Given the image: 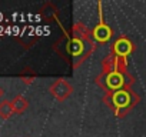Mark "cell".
<instances>
[{
    "label": "cell",
    "instance_id": "cell-1",
    "mask_svg": "<svg viewBox=\"0 0 146 137\" xmlns=\"http://www.w3.org/2000/svg\"><path fill=\"white\" fill-rule=\"evenodd\" d=\"M96 47L98 43L92 37V30L82 22L75 23L53 44V50L70 64L72 70H76L86 59H89Z\"/></svg>",
    "mask_w": 146,
    "mask_h": 137
},
{
    "label": "cell",
    "instance_id": "cell-2",
    "mask_svg": "<svg viewBox=\"0 0 146 137\" xmlns=\"http://www.w3.org/2000/svg\"><path fill=\"white\" fill-rule=\"evenodd\" d=\"M102 101L113 111L117 119H123L140 101V96L132 89H122L112 94H105Z\"/></svg>",
    "mask_w": 146,
    "mask_h": 137
},
{
    "label": "cell",
    "instance_id": "cell-3",
    "mask_svg": "<svg viewBox=\"0 0 146 137\" xmlns=\"http://www.w3.org/2000/svg\"><path fill=\"white\" fill-rule=\"evenodd\" d=\"M135 77L127 73H119V72H110V73H99L95 79V83L105 92V94H112L115 92H119L122 89L133 87Z\"/></svg>",
    "mask_w": 146,
    "mask_h": 137
},
{
    "label": "cell",
    "instance_id": "cell-4",
    "mask_svg": "<svg viewBox=\"0 0 146 137\" xmlns=\"http://www.w3.org/2000/svg\"><path fill=\"white\" fill-rule=\"evenodd\" d=\"M49 92H50V94H52L57 101L62 103V101L67 100V99L72 96V93L75 92V89H73V86H72L66 79L60 77V79H56V80L50 84Z\"/></svg>",
    "mask_w": 146,
    "mask_h": 137
},
{
    "label": "cell",
    "instance_id": "cell-5",
    "mask_svg": "<svg viewBox=\"0 0 146 137\" xmlns=\"http://www.w3.org/2000/svg\"><path fill=\"white\" fill-rule=\"evenodd\" d=\"M110 72L127 73V59L117 57V56L109 53L102 60V70H100V73H110Z\"/></svg>",
    "mask_w": 146,
    "mask_h": 137
},
{
    "label": "cell",
    "instance_id": "cell-6",
    "mask_svg": "<svg viewBox=\"0 0 146 137\" xmlns=\"http://www.w3.org/2000/svg\"><path fill=\"white\" fill-rule=\"evenodd\" d=\"M135 50H136V46L127 36H119L110 47L112 54L117 57H123V59H127Z\"/></svg>",
    "mask_w": 146,
    "mask_h": 137
},
{
    "label": "cell",
    "instance_id": "cell-7",
    "mask_svg": "<svg viewBox=\"0 0 146 137\" xmlns=\"http://www.w3.org/2000/svg\"><path fill=\"white\" fill-rule=\"evenodd\" d=\"M112 36H113V30H112V27L108 23L103 22V14H102L100 22L92 29V37H93V40L96 43L105 44V43H108L112 39Z\"/></svg>",
    "mask_w": 146,
    "mask_h": 137
},
{
    "label": "cell",
    "instance_id": "cell-8",
    "mask_svg": "<svg viewBox=\"0 0 146 137\" xmlns=\"http://www.w3.org/2000/svg\"><path fill=\"white\" fill-rule=\"evenodd\" d=\"M59 9L52 3V2H46L42 9H40V16L46 20V22H53V20H57L59 19Z\"/></svg>",
    "mask_w": 146,
    "mask_h": 137
},
{
    "label": "cell",
    "instance_id": "cell-9",
    "mask_svg": "<svg viewBox=\"0 0 146 137\" xmlns=\"http://www.w3.org/2000/svg\"><path fill=\"white\" fill-rule=\"evenodd\" d=\"M12 106H13V110H15L16 114H22V113H25V111L27 110V107H29V100H27L25 96L17 94V96L13 97Z\"/></svg>",
    "mask_w": 146,
    "mask_h": 137
},
{
    "label": "cell",
    "instance_id": "cell-10",
    "mask_svg": "<svg viewBox=\"0 0 146 137\" xmlns=\"http://www.w3.org/2000/svg\"><path fill=\"white\" fill-rule=\"evenodd\" d=\"M13 114H15V110H13L10 100H2L0 101V119L9 120Z\"/></svg>",
    "mask_w": 146,
    "mask_h": 137
},
{
    "label": "cell",
    "instance_id": "cell-11",
    "mask_svg": "<svg viewBox=\"0 0 146 137\" xmlns=\"http://www.w3.org/2000/svg\"><path fill=\"white\" fill-rule=\"evenodd\" d=\"M19 77L22 79V82L25 83V84H32L35 80H36V77H37V74H36V72L33 70V68L32 67H25L23 68V70L20 72V74H19Z\"/></svg>",
    "mask_w": 146,
    "mask_h": 137
},
{
    "label": "cell",
    "instance_id": "cell-12",
    "mask_svg": "<svg viewBox=\"0 0 146 137\" xmlns=\"http://www.w3.org/2000/svg\"><path fill=\"white\" fill-rule=\"evenodd\" d=\"M3 94H5V92H3V89H2V87H0V99L3 97Z\"/></svg>",
    "mask_w": 146,
    "mask_h": 137
}]
</instances>
